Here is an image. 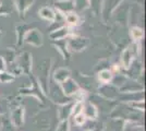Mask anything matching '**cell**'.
<instances>
[{
    "instance_id": "obj_2",
    "label": "cell",
    "mask_w": 146,
    "mask_h": 131,
    "mask_svg": "<svg viewBox=\"0 0 146 131\" xmlns=\"http://www.w3.org/2000/svg\"><path fill=\"white\" fill-rule=\"evenodd\" d=\"M39 14L43 17L44 19L46 20H49V21H54L55 20V12L50 9V8H47V7H45L43 9H40V11H39Z\"/></svg>"
},
{
    "instance_id": "obj_1",
    "label": "cell",
    "mask_w": 146,
    "mask_h": 131,
    "mask_svg": "<svg viewBox=\"0 0 146 131\" xmlns=\"http://www.w3.org/2000/svg\"><path fill=\"white\" fill-rule=\"evenodd\" d=\"M26 42L29 44H33V45H35V46H39V45L42 44V35H40L36 30H34V31L30 32V33L27 34V36H26Z\"/></svg>"
},
{
    "instance_id": "obj_6",
    "label": "cell",
    "mask_w": 146,
    "mask_h": 131,
    "mask_svg": "<svg viewBox=\"0 0 146 131\" xmlns=\"http://www.w3.org/2000/svg\"><path fill=\"white\" fill-rule=\"evenodd\" d=\"M99 79L103 82H108L111 79V73L108 70H104L99 73Z\"/></svg>"
},
{
    "instance_id": "obj_8",
    "label": "cell",
    "mask_w": 146,
    "mask_h": 131,
    "mask_svg": "<svg viewBox=\"0 0 146 131\" xmlns=\"http://www.w3.org/2000/svg\"><path fill=\"white\" fill-rule=\"evenodd\" d=\"M90 6V3H84V0H74V7L78 10H83Z\"/></svg>"
},
{
    "instance_id": "obj_9",
    "label": "cell",
    "mask_w": 146,
    "mask_h": 131,
    "mask_svg": "<svg viewBox=\"0 0 146 131\" xmlns=\"http://www.w3.org/2000/svg\"><path fill=\"white\" fill-rule=\"evenodd\" d=\"M13 80V76L6 72H1L0 73V81L1 82H10Z\"/></svg>"
},
{
    "instance_id": "obj_3",
    "label": "cell",
    "mask_w": 146,
    "mask_h": 131,
    "mask_svg": "<svg viewBox=\"0 0 146 131\" xmlns=\"http://www.w3.org/2000/svg\"><path fill=\"white\" fill-rule=\"evenodd\" d=\"M132 59H133V54L131 53V49L129 48V49L125 50V51L123 53V55H122V63H123L125 68H128L129 66H130Z\"/></svg>"
},
{
    "instance_id": "obj_5",
    "label": "cell",
    "mask_w": 146,
    "mask_h": 131,
    "mask_svg": "<svg viewBox=\"0 0 146 131\" xmlns=\"http://www.w3.org/2000/svg\"><path fill=\"white\" fill-rule=\"evenodd\" d=\"M84 114H85L86 117H88V118H94L95 116H96V109H95V107L92 106V105H88V106L85 108V110H84Z\"/></svg>"
},
{
    "instance_id": "obj_7",
    "label": "cell",
    "mask_w": 146,
    "mask_h": 131,
    "mask_svg": "<svg viewBox=\"0 0 146 131\" xmlns=\"http://www.w3.org/2000/svg\"><path fill=\"white\" fill-rule=\"evenodd\" d=\"M66 34H67V29L66 27H63V29H61V30H58L57 32L55 33H52L51 34V37L52 38H62L63 36H66Z\"/></svg>"
},
{
    "instance_id": "obj_10",
    "label": "cell",
    "mask_w": 146,
    "mask_h": 131,
    "mask_svg": "<svg viewBox=\"0 0 146 131\" xmlns=\"http://www.w3.org/2000/svg\"><path fill=\"white\" fill-rule=\"evenodd\" d=\"M132 36H133L135 39H140V38H142V36H143V31H142L141 29L135 27V29L132 30Z\"/></svg>"
},
{
    "instance_id": "obj_4",
    "label": "cell",
    "mask_w": 146,
    "mask_h": 131,
    "mask_svg": "<svg viewBox=\"0 0 146 131\" xmlns=\"http://www.w3.org/2000/svg\"><path fill=\"white\" fill-rule=\"evenodd\" d=\"M66 18H67L68 22L72 25L78 24V22H79V17H78V14H76V13L69 12V13H67V17H66Z\"/></svg>"
},
{
    "instance_id": "obj_11",
    "label": "cell",
    "mask_w": 146,
    "mask_h": 131,
    "mask_svg": "<svg viewBox=\"0 0 146 131\" xmlns=\"http://www.w3.org/2000/svg\"><path fill=\"white\" fill-rule=\"evenodd\" d=\"M75 120H76V122H78L79 125H81V124H83V122H84V116H83L82 114H80V115L76 116Z\"/></svg>"
}]
</instances>
